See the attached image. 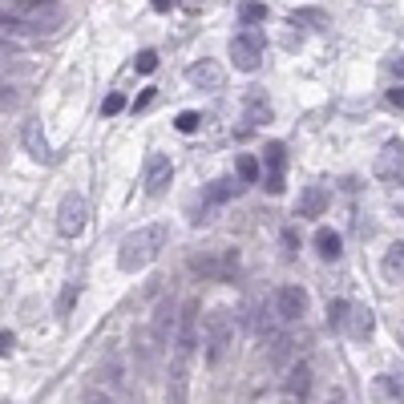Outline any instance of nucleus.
I'll list each match as a JSON object with an SVG mask.
<instances>
[{"label": "nucleus", "mask_w": 404, "mask_h": 404, "mask_svg": "<svg viewBox=\"0 0 404 404\" xmlns=\"http://www.w3.org/2000/svg\"><path fill=\"white\" fill-rule=\"evenodd\" d=\"M198 352V299H186L174 324V348H170V384L166 404H186L191 392V360Z\"/></svg>", "instance_id": "1"}, {"label": "nucleus", "mask_w": 404, "mask_h": 404, "mask_svg": "<svg viewBox=\"0 0 404 404\" xmlns=\"http://www.w3.org/2000/svg\"><path fill=\"white\" fill-rule=\"evenodd\" d=\"M166 243H170V227H166V222L138 227V231H130V235L121 238L118 267H121V271H142V267H150V263L166 251Z\"/></svg>", "instance_id": "2"}, {"label": "nucleus", "mask_w": 404, "mask_h": 404, "mask_svg": "<svg viewBox=\"0 0 404 404\" xmlns=\"http://www.w3.org/2000/svg\"><path fill=\"white\" fill-rule=\"evenodd\" d=\"M231 344H235V315L227 308L211 311V319H207V364L218 368L231 352Z\"/></svg>", "instance_id": "3"}, {"label": "nucleus", "mask_w": 404, "mask_h": 404, "mask_svg": "<svg viewBox=\"0 0 404 404\" xmlns=\"http://www.w3.org/2000/svg\"><path fill=\"white\" fill-rule=\"evenodd\" d=\"M263 53H267V41H263L259 28H243V33H235L231 37V57H235V69L243 73H255L263 65Z\"/></svg>", "instance_id": "4"}, {"label": "nucleus", "mask_w": 404, "mask_h": 404, "mask_svg": "<svg viewBox=\"0 0 404 404\" xmlns=\"http://www.w3.org/2000/svg\"><path fill=\"white\" fill-rule=\"evenodd\" d=\"M259 170H263L259 182H263V191L267 194H283L287 191V150H283V142H267Z\"/></svg>", "instance_id": "5"}, {"label": "nucleus", "mask_w": 404, "mask_h": 404, "mask_svg": "<svg viewBox=\"0 0 404 404\" xmlns=\"http://www.w3.org/2000/svg\"><path fill=\"white\" fill-rule=\"evenodd\" d=\"M191 271L207 275V279H231L238 275V251H202L191 255Z\"/></svg>", "instance_id": "6"}, {"label": "nucleus", "mask_w": 404, "mask_h": 404, "mask_svg": "<svg viewBox=\"0 0 404 404\" xmlns=\"http://www.w3.org/2000/svg\"><path fill=\"white\" fill-rule=\"evenodd\" d=\"M85 222H89V202H85V194H65V198H61V211H57L61 235L77 238L85 231Z\"/></svg>", "instance_id": "7"}, {"label": "nucleus", "mask_w": 404, "mask_h": 404, "mask_svg": "<svg viewBox=\"0 0 404 404\" xmlns=\"http://www.w3.org/2000/svg\"><path fill=\"white\" fill-rule=\"evenodd\" d=\"M308 291L304 287H295V283H287L275 291V315L283 319V324H295V319H304L308 315Z\"/></svg>", "instance_id": "8"}, {"label": "nucleus", "mask_w": 404, "mask_h": 404, "mask_svg": "<svg viewBox=\"0 0 404 404\" xmlns=\"http://www.w3.org/2000/svg\"><path fill=\"white\" fill-rule=\"evenodd\" d=\"M170 182H174V166H170L166 154H150L146 158V194L150 198H162L170 191Z\"/></svg>", "instance_id": "9"}, {"label": "nucleus", "mask_w": 404, "mask_h": 404, "mask_svg": "<svg viewBox=\"0 0 404 404\" xmlns=\"http://www.w3.org/2000/svg\"><path fill=\"white\" fill-rule=\"evenodd\" d=\"M401 174H404V142L401 138H388V142L380 146V154H376V178L396 182Z\"/></svg>", "instance_id": "10"}, {"label": "nucleus", "mask_w": 404, "mask_h": 404, "mask_svg": "<svg viewBox=\"0 0 404 404\" xmlns=\"http://www.w3.org/2000/svg\"><path fill=\"white\" fill-rule=\"evenodd\" d=\"M186 81H191L194 89H207V94H218L222 89V81H227V73H222V65L218 61H194L191 69H186Z\"/></svg>", "instance_id": "11"}, {"label": "nucleus", "mask_w": 404, "mask_h": 404, "mask_svg": "<svg viewBox=\"0 0 404 404\" xmlns=\"http://www.w3.org/2000/svg\"><path fill=\"white\" fill-rule=\"evenodd\" d=\"M238 191H243V182H238V178H218V182H211V186H207V194H202V214H211L214 207L231 202V198H235ZM202 214H198L194 222H207Z\"/></svg>", "instance_id": "12"}, {"label": "nucleus", "mask_w": 404, "mask_h": 404, "mask_svg": "<svg viewBox=\"0 0 404 404\" xmlns=\"http://www.w3.org/2000/svg\"><path fill=\"white\" fill-rule=\"evenodd\" d=\"M174 324H178V311H174V304H170V299H162V304L154 308L150 328H146V332H150V340H154L162 352H166V344H170V328H174Z\"/></svg>", "instance_id": "13"}, {"label": "nucleus", "mask_w": 404, "mask_h": 404, "mask_svg": "<svg viewBox=\"0 0 404 404\" xmlns=\"http://www.w3.org/2000/svg\"><path fill=\"white\" fill-rule=\"evenodd\" d=\"M101 380H105V388H109V392H118V396H125V388H130L125 360H121V352H114V348L101 356Z\"/></svg>", "instance_id": "14"}, {"label": "nucleus", "mask_w": 404, "mask_h": 404, "mask_svg": "<svg viewBox=\"0 0 404 404\" xmlns=\"http://www.w3.org/2000/svg\"><path fill=\"white\" fill-rule=\"evenodd\" d=\"M21 142H24V150H28V158L33 162H41V166H49L57 154L49 150V142H45V134H41V121H24V130H21Z\"/></svg>", "instance_id": "15"}, {"label": "nucleus", "mask_w": 404, "mask_h": 404, "mask_svg": "<svg viewBox=\"0 0 404 404\" xmlns=\"http://www.w3.org/2000/svg\"><path fill=\"white\" fill-rule=\"evenodd\" d=\"M243 118H247V125H267L271 121V101H267L263 89H247V97H243Z\"/></svg>", "instance_id": "16"}, {"label": "nucleus", "mask_w": 404, "mask_h": 404, "mask_svg": "<svg viewBox=\"0 0 404 404\" xmlns=\"http://www.w3.org/2000/svg\"><path fill=\"white\" fill-rule=\"evenodd\" d=\"M372 328H376V315L364 308V304H352V308H348V324H344V332L352 335V340H368Z\"/></svg>", "instance_id": "17"}, {"label": "nucleus", "mask_w": 404, "mask_h": 404, "mask_svg": "<svg viewBox=\"0 0 404 404\" xmlns=\"http://www.w3.org/2000/svg\"><path fill=\"white\" fill-rule=\"evenodd\" d=\"M324 211H328V191L324 186H308V191L299 194V202H295L299 218H319Z\"/></svg>", "instance_id": "18"}, {"label": "nucleus", "mask_w": 404, "mask_h": 404, "mask_svg": "<svg viewBox=\"0 0 404 404\" xmlns=\"http://www.w3.org/2000/svg\"><path fill=\"white\" fill-rule=\"evenodd\" d=\"M311 243H315V255H319V259H328V263H335L340 255H344V238L335 235L332 227H319Z\"/></svg>", "instance_id": "19"}, {"label": "nucleus", "mask_w": 404, "mask_h": 404, "mask_svg": "<svg viewBox=\"0 0 404 404\" xmlns=\"http://www.w3.org/2000/svg\"><path fill=\"white\" fill-rule=\"evenodd\" d=\"M308 392H311V364H295L291 376H287V396L308 401Z\"/></svg>", "instance_id": "20"}, {"label": "nucleus", "mask_w": 404, "mask_h": 404, "mask_svg": "<svg viewBox=\"0 0 404 404\" xmlns=\"http://www.w3.org/2000/svg\"><path fill=\"white\" fill-rule=\"evenodd\" d=\"M291 28H324L328 24V12L324 8H295L291 17H287Z\"/></svg>", "instance_id": "21"}, {"label": "nucleus", "mask_w": 404, "mask_h": 404, "mask_svg": "<svg viewBox=\"0 0 404 404\" xmlns=\"http://www.w3.org/2000/svg\"><path fill=\"white\" fill-rule=\"evenodd\" d=\"M384 275L392 283H404V243H392L388 255H384Z\"/></svg>", "instance_id": "22"}, {"label": "nucleus", "mask_w": 404, "mask_h": 404, "mask_svg": "<svg viewBox=\"0 0 404 404\" xmlns=\"http://www.w3.org/2000/svg\"><path fill=\"white\" fill-rule=\"evenodd\" d=\"M376 392L384 401H404V376H376Z\"/></svg>", "instance_id": "23"}, {"label": "nucleus", "mask_w": 404, "mask_h": 404, "mask_svg": "<svg viewBox=\"0 0 404 404\" xmlns=\"http://www.w3.org/2000/svg\"><path fill=\"white\" fill-rule=\"evenodd\" d=\"M235 170H238V182H243V186H251V182H259V162H255V158H251V154H238V162H235Z\"/></svg>", "instance_id": "24"}, {"label": "nucleus", "mask_w": 404, "mask_h": 404, "mask_svg": "<svg viewBox=\"0 0 404 404\" xmlns=\"http://www.w3.org/2000/svg\"><path fill=\"white\" fill-rule=\"evenodd\" d=\"M348 308H352L348 299H332V304H328V328H332V332H344V324H348Z\"/></svg>", "instance_id": "25"}, {"label": "nucleus", "mask_w": 404, "mask_h": 404, "mask_svg": "<svg viewBox=\"0 0 404 404\" xmlns=\"http://www.w3.org/2000/svg\"><path fill=\"white\" fill-rule=\"evenodd\" d=\"M238 17H243V24H255L267 21V4H259V0H243V8H238Z\"/></svg>", "instance_id": "26"}, {"label": "nucleus", "mask_w": 404, "mask_h": 404, "mask_svg": "<svg viewBox=\"0 0 404 404\" xmlns=\"http://www.w3.org/2000/svg\"><path fill=\"white\" fill-rule=\"evenodd\" d=\"M0 33H8V37H33L24 17H12V12H0Z\"/></svg>", "instance_id": "27"}, {"label": "nucleus", "mask_w": 404, "mask_h": 404, "mask_svg": "<svg viewBox=\"0 0 404 404\" xmlns=\"http://www.w3.org/2000/svg\"><path fill=\"white\" fill-rule=\"evenodd\" d=\"M77 295H81V287H77V283H65V287H61V299H57V315H61V319H65V315L73 311Z\"/></svg>", "instance_id": "28"}, {"label": "nucleus", "mask_w": 404, "mask_h": 404, "mask_svg": "<svg viewBox=\"0 0 404 404\" xmlns=\"http://www.w3.org/2000/svg\"><path fill=\"white\" fill-rule=\"evenodd\" d=\"M291 356V335H271V364H283V360Z\"/></svg>", "instance_id": "29"}, {"label": "nucleus", "mask_w": 404, "mask_h": 404, "mask_svg": "<svg viewBox=\"0 0 404 404\" xmlns=\"http://www.w3.org/2000/svg\"><path fill=\"white\" fill-rule=\"evenodd\" d=\"M174 125H178V134H194V130L202 125V114H194V109H182V114L174 118Z\"/></svg>", "instance_id": "30"}, {"label": "nucleus", "mask_w": 404, "mask_h": 404, "mask_svg": "<svg viewBox=\"0 0 404 404\" xmlns=\"http://www.w3.org/2000/svg\"><path fill=\"white\" fill-rule=\"evenodd\" d=\"M81 404H118V401H114V392H109V388H85Z\"/></svg>", "instance_id": "31"}, {"label": "nucleus", "mask_w": 404, "mask_h": 404, "mask_svg": "<svg viewBox=\"0 0 404 404\" xmlns=\"http://www.w3.org/2000/svg\"><path fill=\"white\" fill-rule=\"evenodd\" d=\"M134 65H138V73H154V69H158V53H154V49H146V53H138V61H134Z\"/></svg>", "instance_id": "32"}, {"label": "nucleus", "mask_w": 404, "mask_h": 404, "mask_svg": "<svg viewBox=\"0 0 404 404\" xmlns=\"http://www.w3.org/2000/svg\"><path fill=\"white\" fill-rule=\"evenodd\" d=\"M121 109H125V97H121V94H109V97H105V105H101V114H105V118H114V114H121Z\"/></svg>", "instance_id": "33"}, {"label": "nucleus", "mask_w": 404, "mask_h": 404, "mask_svg": "<svg viewBox=\"0 0 404 404\" xmlns=\"http://www.w3.org/2000/svg\"><path fill=\"white\" fill-rule=\"evenodd\" d=\"M384 77H404V57H401V53L384 61Z\"/></svg>", "instance_id": "34"}, {"label": "nucleus", "mask_w": 404, "mask_h": 404, "mask_svg": "<svg viewBox=\"0 0 404 404\" xmlns=\"http://www.w3.org/2000/svg\"><path fill=\"white\" fill-rule=\"evenodd\" d=\"M388 105L404 114V85H392V89H388Z\"/></svg>", "instance_id": "35"}, {"label": "nucleus", "mask_w": 404, "mask_h": 404, "mask_svg": "<svg viewBox=\"0 0 404 404\" xmlns=\"http://www.w3.org/2000/svg\"><path fill=\"white\" fill-rule=\"evenodd\" d=\"M154 94H158V89H154V85H150V89H142V94L134 97V109H146V105H150V101H154Z\"/></svg>", "instance_id": "36"}, {"label": "nucleus", "mask_w": 404, "mask_h": 404, "mask_svg": "<svg viewBox=\"0 0 404 404\" xmlns=\"http://www.w3.org/2000/svg\"><path fill=\"white\" fill-rule=\"evenodd\" d=\"M8 57H17V45H12V41L0 33V61H8Z\"/></svg>", "instance_id": "37"}, {"label": "nucleus", "mask_w": 404, "mask_h": 404, "mask_svg": "<svg viewBox=\"0 0 404 404\" xmlns=\"http://www.w3.org/2000/svg\"><path fill=\"white\" fill-rule=\"evenodd\" d=\"M12 344H17L12 332H0V356H8V352H12Z\"/></svg>", "instance_id": "38"}, {"label": "nucleus", "mask_w": 404, "mask_h": 404, "mask_svg": "<svg viewBox=\"0 0 404 404\" xmlns=\"http://www.w3.org/2000/svg\"><path fill=\"white\" fill-rule=\"evenodd\" d=\"M283 247H287V255H295V231H283Z\"/></svg>", "instance_id": "39"}, {"label": "nucleus", "mask_w": 404, "mask_h": 404, "mask_svg": "<svg viewBox=\"0 0 404 404\" xmlns=\"http://www.w3.org/2000/svg\"><path fill=\"white\" fill-rule=\"evenodd\" d=\"M17 101V94H8V85H0V105H12Z\"/></svg>", "instance_id": "40"}, {"label": "nucleus", "mask_w": 404, "mask_h": 404, "mask_svg": "<svg viewBox=\"0 0 404 404\" xmlns=\"http://www.w3.org/2000/svg\"><path fill=\"white\" fill-rule=\"evenodd\" d=\"M150 4H154V12H170V4H174V0H150Z\"/></svg>", "instance_id": "41"}, {"label": "nucleus", "mask_w": 404, "mask_h": 404, "mask_svg": "<svg viewBox=\"0 0 404 404\" xmlns=\"http://www.w3.org/2000/svg\"><path fill=\"white\" fill-rule=\"evenodd\" d=\"M328 404H348V396H344V392H332V401Z\"/></svg>", "instance_id": "42"}, {"label": "nucleus", "mask_w": 404, "mask_h": 404, "mask_svg": "<svg viewBox=\"0 0 404 404\" xmlns=\"http://www.w3.org/2000/svg\"><path fill=\"white\" fill-rule=\"evenodd\" d=\"M182 4H186V8H198V4H207V0H182Z\"/></svg>", "instance_id": "43"}]
</instances>
